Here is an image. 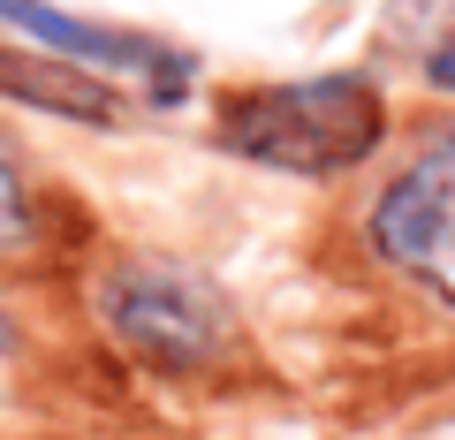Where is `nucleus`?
<instances>
[{
	"mask_svg": "<svg viewBox=\"0 0 455 440\" xmlns=\"http://www.w3.org/2000/svg\"><path fill=\"white\" fill-rule=\"evenodd\" d=\"M387 107L372 76H304V84H266V92L228 99L220 145L243 152L281 175H341V167L372 160Z\"/></svg>",
	"mask_w": 455,
	"mask_h": 440,
	"instance_id": "obj_1",
	"label": "nucleus"
},
{
	"mask_svg": "<svg viewBox=\"0 0 455 440\" xmlns=\"http://www.w3.org/2000/svg\"><path fill=\"white\" fill-rule=\"evenodd\" d=\"M99 319L130 357L160 364V372H197L220 357L228 342V304L212 296V281L182 274L167 259H122L99 281Z\"/></svg>",
	"mask_w": 455,
	"mask_h": 440,
	"instance_id": "obj_2",
	"label": "nucleus"
},
{
	"mask_svg": "<svg viewBox=\"0 0 455 440\" xmlns=\"http://www.w3.org/2000/svg\"><path fill=\"white\" fill-rule=\"evenodd\" d=\"M372 244L387 266H403L410 281L455 304V130L379 197Z\"/></svg>",
	"mask_w": 455,
	"mask_h": 440,
	"instance_id": "obj_3",
	"label": "nucleus"
},
{
	"mask_svg": "<svg viewBox=\"0 0 455 440\" xmlns=\"http://www.w3.org/2000/svg\"><path fill=\"white\" fill-rule=\"evenodd\" d=\"M0 92L23 99V107H46V115H68V122H122V92L99 84L92 68L61 61V53H0Z\"/></svg>",
	"mask_w": 455,
	"mask_h": 440,
	"instance_id": "obj_4",
	"label": "nucleus"
},
{
	"mask_svg": "<svg viewBox=\"0 0 455 440\" xmlns=\"http://www.w3.org/2000/svg\"><path fill=\"white\" fill-rule=\"evenodd\" d=\"M0 23H16V31L46 38L61 61H114V68H160V84L182 76V61H167L160 46H145V38L130 31H99V23H76L61 16V8H46V0H0Z\"/></svg>",
	"mask_w": 455,
	"mask_h": 440,
	"instance_id": "obj_5",
	"label": "nucleus"
},
{
	"mask_svg": "<svg viewBox=\"0 0 455 440\" xmlns=\"http://www.w3.org/2000/svg\"><path fill=\"white\" fill-rule=\"evenodd\" d=\"M31 244V197H23L16 167L0 160V251H23Z\"/></svg>",
	"mask_w": 455,
	"mask_h": 440,
	"instance_id": "obj_6",
	"label": "nucleus"
},
{
	"mask_svg": "<svg viewBox=\"0 0 455 440\" xmlns=\"http://www.w3.org/2000/svg\"><path fill=\"white\" fill-rule=\"evenodd\" d=\"M433 84H448V92H455V46H440V53H433Z\"/></svg>",
	"mask_w": 455,
	"mask_h": 440,
	"instance_id": "obj_7",
	"label": "nucleus"
},
{
	"mask_svg": "<svg viewBox=\"0 0 455 440\" xmlns=\"http://www.w3.org/2000/svg\"><path fill=\"white\" fill-rule=\"evenodd\" d=\"M8 342H16V334H8V319H0V349H8Z\"/></svg>",
	"mask_w": 455,
	"mask_h": 440,
	"instance_id": "obj_8",
	"label": "nucleus"
}]
</instances>
